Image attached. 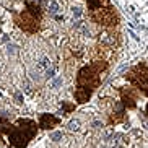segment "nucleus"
Wrapping results in <instances>:
<instances>
[{"label":"nucleus","instance_id":"2","mask_svg":"<svg viewBox=\"0 0 148 148\" xmlns=\"http://www.w3.org/2000/svg\"><path fill=\"white\" fill-rule=\"evenodd\" d=\"M56 124H59V119L57 117H54L51 114H42V116H41L39 125L42 127V129H51V127H54Z\"/></svg>","mask_w":148,"mask_h":148},{"label":"nucleus","instance_id":"3","mask_svg":"<svg viewBox=\"0 0 148 148\" xmlns=\"http://www.w3.org/2000/svg\"><path fill=\"white\" fill-rule=\"evenodd\" d=\"M52 69H54V67H52V62L49 60L47 57H42V59L38 62V65H36V70H38V72H42L44 75L47 73L49 70H52Z\"/></svg>","mask_w":148,"mask_h":148},{"label":"nucleus","instance_id":"5","mask_svg":"<svg viewBox=\"0 0 148 148\" xmlns=\"http://www.w3.org/2000/svg\"><path fill=\"white\" fill-rule=\"evenodd\" d=\"M99 42L103 44H109V46H112L114 44V38L111 34H108V33H103V34L99 36Z\"/></svg>","mask_w":148,"mask_h":148},{"label":"nucleus","instance_id":"8","mask_svg":"<svg viewBox=\"0 0 148 148\" xmlns=\"http://www.w3.org/2000/svg\"><path fill=\"white\" fill-rule=\"evenodd\" d=\"M49 12L52 15H56L57 12H59V5L56 3V0H51V3H49Z\"/></svg>","mask_w":148,"mask_h":148},{"label":"nucleus","instance_id":"11","mask_svg":"<svg viewBox=\"0 0 148 148\" xmlns=\"http://www.w3.org/2000/svg\"><path fill=\"white\" fill-rule=\"evenodd\" d=\"M60 85H62V78H56L51 83V88H52V90H57V86H60Z\"/></svg>","mask_w":148,"mask_h":148},{"label":"nucleus","instance_id":"12","mask_svg":"<svg viewBox=\"0 0 148 148\" xmlns=\"http://www.w3.org/2000/svg\"><path fill=\"white\" fill-rule=\"evenodd\" d=\"M16 46H10V44H8V47H7V52H8V54H15V52H16Z\"/></svg>","mask_w":148,"mask_h":148},{"label":"nucleus","instance_id":"7","mask_svg":"<svg viewBox=\"0 0 148 148\" xmlns=\"http://www.w3.org/2000/svg\"><path fill=\"white\" fill-rule=\"evenodd\" d=\"M80 129V122L78 121H70L69 122V130L70 132H77Z\"/></svg>","mask_w":148,"mask_h":148},{"label":"nucleus","instance_id":"10","mask_svg":"<svg viewBox=\"0 0 148 148\" xmlns=\"http://www.w3.org/2000/svg\"><path fill=\"white\" fill-rule=\"evenodd\" d=\"M72 13H73V16L75 18H78V16H82V8H80V7H73V8H72Z\"/></svg>","mask_w":148,"mask_h":148},{"label":"nucleus","instance_id":"4","mask_svg":"<svg viewBox=\"0 0 148 148\" xmlns=\"http://www.w3.org/2000/svg\"><path fill=\"white\" fill-rule=\"evenodd\" d=\"M90 95H91V90H90V88H83V86H78V90L75 91V96H77V101H78V103L88 101Z\"/></svg>","mask_w":148,"mask_h":148},{"label":"nucleus","instance_id":"9","mask_svg":"<svg viewBox=\"0 0 148 148\" xmlns=\"http://www.w3.org/2000/svg\"><path fill=\"white\" fill-rule=\"evenodd\" d=\"M62 132H54V134H51V140H54V142H59V140H62Z\"/></svg>","mask_w":148,"mask_h":148},{"label":"nucleus","instance_id":"6","mask_svg":"<svg viewBox=\"0 0 148 148\" xmlns=\"http://www.w3.org/2000/svg\"><path fill=\"white\" fill-rule=\"evenodd\" d=\"M101 3L108 5V0H88V5H90V8L91 10H96L98 7L101 8Z\"/></svg>","mask_w":148,"mask_h":148},{"label":"nucleus","instance_id":"13","mask_svg":"<svg viewBox=\"0 0 148 148\" xmlns=\"http://www.w3.org/2000/svg\"><path fill=\"white\" fill-rule=\"evenodd\" d=\"M25 91H26L28 95H31V86H29V83H25Z\"/></svg>","mask_w":148,"mask_h":148},{"label":"nucleus","instance_id":"1","mask_svg":"<svg viewBox=\"0 0 148 148\" xmlns=\"http://www.w3.org/2000/svg\"><path fill=\"white\" fill-rule=\"evenodd\" d=\"M93 18L98 23H101V25H116V21H117V18H116V15H114L111 7L93 10Z\"/></svg>","mask_w":148,"mask_h":148}]
</instances>
